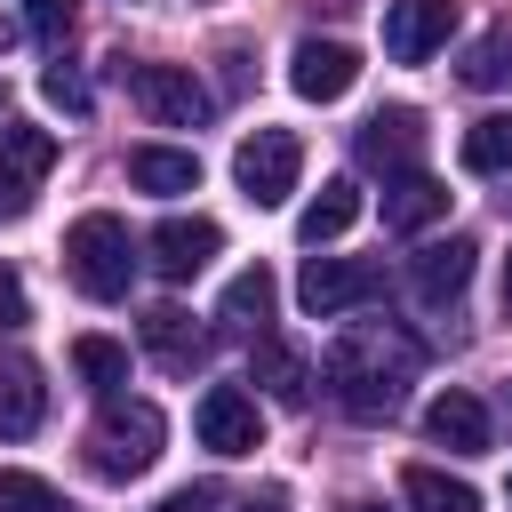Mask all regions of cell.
I'll return each mask as SVG.
<instances>
[{"label":"cell","instance_id":"cell-16","mask_svg":"<svg viewBox=\"0 0 512 512\" xmlns=\"http://www.w3.org/2000/svg\"><path fill=\"white\" fill-rule=\"evenodd\" d=\"M144 352L168 368V376H192L200 360H208V336L192 328V312H176V304H160V312H144Z\"/></svg>","mask_w":512,"mask_h":512},{"label":"cell","instance_id":"cell-31","mask_svg":"<svg viewBox=\"0 0 512 512\" xmlns=\"http://www.w3.org/2000/svg\"><path fill=\"white\" fill-rule=\"evenodd\" d=\"M504 304H512V256H504Z\"/></svg>","mask_w":512,"mask_h":512},{"label":"cell","instance_id":"cell-30","mask_svg":"<svg viewBox=\"0 0 512 512\" xmlns=\"http://www.w3.org/2000/svg\"><path fill=\"white\" fill-rule=\"evenodd\" d=\"M24 320H32V296H24V280L0 264V328H24Z\"/></svg>","mask_w":512,"mask_h":512},{"label":"cell","instance_id":"cell-14","mask_svg":"<svg viewBox=\"0 0 512 512\" xmlns=\"http://www.w3.org/2000/svg\"><path fill=\"white\" fill-rule=\"evenodd\" d=\"M440 216H448V184H440V176L408 168V176L384 184V232H424V224H440Z\"/></svg>","mask_w":512,"mask_h":512},{"label":"cell","instance_id":"cell-11","mask_svg":"<svg viewBox=\"0 0 512 512\" xmlns=\"http://www.w3.org/2000/svg\"><path fill=\"white\" fill-rule=\"evenodd\" d=\"M352 80H360V56H352L344 40H296V56H288V88H296L304 104H336Z\"/></svg>","mask_w":512,"mask_h":512},{"label":"cell","instance_id":"cell-3","mask_svg":"<svg viewBox=\"0 0 512 512\" xmlns=\"http://www.w3.org/2000/svg\"><path fill=\"white\" fill-rule=\"evenodd\" d=\"M160 440H168V416L152 400H104V416L88 432V464L104 480H128V472H144L160 456Z\"/></svg>","mask_w":512,"mask_h":512},{"label":"cell","instance_id":"cell-32","mask_svg":"<svg viewBox=\"0 0 512 512\" xmlns=\"http://www.w3.org/2000/svg\"><path fill=\"white\" fill-rule=\"evenodd\" d=\"M248 512H280V496H264V504H248Z\"/></svg>","mask_w":512,"mask_h":512},{"label":"cell","instance_id":"cell-21","mask_svg":"<svg viewBox=\"0 0 512 512\" xmlns=\"http://www.w3.org/2000/svg\"><path fill=\"white\" fill-rule=\"evenodd\" d=\"M272 296H280V288H272V272H264V264H248V272H232V280H224V304H216V312H224V328H264V320H272Z\"/></svg>","mask_w":512,"mask_h":512},{"label":"cell","instance_id":"cell-23","mask_svg":"<svg viewBox=\"0 0 512 512\" xmlns=\"http://www.w3.org/2000/svg\"><path fill=\"white\" fill-rule=\"evenodd\" d=\"M256 384H264L280 408H304V400H312V368H304L288 344H256Z\"/></svg>","mask_w":512,"mask_h":512},{"label":"cell","instance_id":"cell-4","mask_svg":"<svg viewBox=\"0 0 512 512\" xmlns=\"http://www.w3.org/2000/svg\"><path fill=\"white\" fill-rule=\"evenodd\" d=\"M296 176H304V144H296L288 128H256V136H240V152H232V184H240L248 208H280V200L296 192Z\"/></svg>","mask_w":512,"mask_h":512},{"label":"cell","instance_id":"cell-26","mask_svg":"<svg viewBox=\"0 0 512 512\" xmlns=\"http://www.w3.org/2000/svg\"><path fill=\"white\" fill-rule=\"evenodd\" d=\"M0 512H64V496L40 472H0Z\"/></svg>","mask_w":512,"mask_h":512},{"label":"cell","instance_id":"cell-10","mask_svg":"<svg viewBox=\"0 0 512 512\" xmlns=\"http://www.w3.org/2000/svg\"><path fill=\"white\" fill-rule=\"evenodd\" d=\"M352 152H360V168L408 176V168H416V152H424V120H416L408 104H384V112H368V120H360Z\"/></svg>","mask_w":512,"mask_h":512},{"label":"cell","instance_id":"cell-5","mask_svg":"<svg viewBox=\"0 0 512 512\" xmlns=\"http://www.w3.org/2000/svg\"><path fill=\"white\" fill-rule=\"evenodd\" d=\"M120 80H128V96H136L160 128H200V120L216 112V96H208L184 64H120Z\"/></svg>","mask_w":512,"mask_h":512},{"label":"cell","instance_id":"cell-12","mask_svg":"<svg viewBox=\"0 0 512 512\" xmlns=\"http://www.w3.org/2000/svg\"><path fill=\"white\" fill-rule=\"evenodd\" d=\"M216 248H224V232H216L208 216H168V224L152 232V272H160V280H192Z\"/></svg>","mask_w":512,"mask_h":512},{"label":"cell","instance_id":"cell-9","mask_svg":"<svg viewBox=\"0 0 512 512\" xmlns=\"http://www.w3.org/2000/svg\"><path fill=\"white\" fill-rule=\"evenodd\" d=\"M456 32V0H384V56L392 64H424L432 48H448Z\"/></svg>","mask_w":512,"mask_h":512},{"label":"cell","instance_id":"cell-6","mask_svg":"<svg viewBox=\"0 0 512 512\" xmlns=\"http://www.w3.org/2000/svg\"><path fill=\"white\" fill-rule=\"evenodd\" d=\"M376 288H384V272H376L368 256H312V264L296 272V304H304L312 320H336V312L368 304Z\"/></svg>","mask_w":512,"mask_h":512},{"label":"cell","instance_id":"cell-24","mask_svg":"<svg viewBox=\"0 0 512 512\" xmlns=\"http://www.w3.org/2000/svg\"><path fill=\"white\" fill-rule=\"evenodd\" d=\"M464 88H512V24H488L472 48H464Z\"/></svg>","mask_w":512,"mask_h":512},{"label":"cell","instance_id":"cell-28","mask_svg":"<svg viewBox=\"0 0 512 512\" xmlns=\"http://www.w3.org/2000/svg\"><path fill=\"white\" fill-rule=\"evenodd\" d=\"M24 24H32L40 48H64V32H72V0H24Z\"/></svg>","mask_w":512,"mask_h":512},{"label":"cell","instance_id":"cell-17","mask_svg":"<svg viewBox=\"0 0 512 512\" xmlns=\"http://www.w3.org/2000/svg\"><path fill=\"white\" fill-rule=\"evenodd\" d=\"M40 416H48L40 368H32V360H0V440H32Z\"/></svg>","mask_w":512,"mask_h":512},{"label":"cell","instance_id":"cell-2","mask_svg":"<svg viewBox=\"0 0 512 512\" xmlns=\"http://www.w3.org/2000/svg\"><path fill=\"white\" fill-rule=\"evenodd\" d=\"M64 272H72L80 296L120 304L128 280H136V240H128V224H120V216H80V224L64 232Z\"/></svg>","mask_w":512,"mask_h":512},{"label":"cell","instance_id":"cell-22","mask_svg":"<svg viewBox=\"0 0 512 512\" xmlns=\"http://www.w3.org/2000/svg\"><path fill=\"white\" fill-rule=\"evenodd\" d=\"M72 368H80V384L88 392H120L128 384V344H112V336H72Z\"/></svg>","mask_w":512,"mask_h":512},{"label":"cell","instance_id":"cell-27","mask_svg":"<svg viewBox=\"0 0 512 512\" xmlns=\"http://www.w3.org/2000/svg\"><path fill=\"white\" fill-rule=\"evenodd\" d=\"M40 96H48L56 112H72V120L88 112V80H80L72 64H48V72H40Z\"/></svg>","mask_w":512,"mask_h":512},{"label":"cell","instance_id":"cell-35","mask_svg":"<svg viewBox=\"0 0 512 512\" xmlns=\"http://www.w3.org/2000/svg\"><path fill=\"white\" fill-rule=\"evenodd\" d=\"M0 120H8V88H0Z\"/></svg>","mask_w":512,"mask_h":512},{"label":"cell","instance_id":"cell-19","mask_svg":"<svg viewBox=\"0 0 512 512\" xmlns=\"http://www.w3.org/2000/svg\"><path fill=\"white\" fill-rule=\"evenodd\" d=\"M400 496H408V512H480L472 480H448V472H432V464H408V472H400Z\"/></svg>","mask_w":512,"mask_h":512},{"label":"cell","instance_id":"cell-7","mask_svg":"<svg viewBox=\"0 0 512 512\" xmlns=\"http://www.w3.org/2000/svg\"><path fill=\"white\" fill-rule=\"evenodd\" d=\"M48 168H56V136L48 128H0V224H16L32 208Z\"/></svg>","mask_w":512,"mask_h":512},{"label":"cell","instance_id":"cell-15","mask_svg":"<svg viewBox=\"0 0 512 512\" xmlns=\"http://www.w3.org/2000/svg\"><path fill=\"white\" fill-rule=\"evenodd\" d=\"M472 240H432V248H416V264H408V280H416V296L424 304H456L464 296V280H472Z\"/></svg>","mask_w":512,"mask_h":512},{"label":"cell","instance_id":"cell-20","mask_svg":"<svg viewBox=\"0 0 512 512\" xmlns=\"http://www.w3.org/2000/svg\"><path fill=\"white\" fill-rule=\"evenodd\" d=\"M352 216H360V184H344V176H336V184H320V192H312V208L296 216V232H304V240L320 248V240L352 232Z\"/></svg>","mask_w":512,"mask_h":512},{"label":"cell","instance_id":"cell-33","mask_svg":"<svg viewBox=\"0 0 512 512\" xmlns=\"http://www.w3.org/2000/svg\"><path fill=\"white\" fill-rule=\"evenodd\" d=\"M0 48H8V8H0Z\"/></svg>","mask_w":512,"mask_h":512},{"label":"cell","instance_id":"cell-34","mask_svg":"<svg viewBox=\"0 0 512 512\" xmlns=\"http://www.w3.org/2000/svg\"><path fill=\"white\" fill-rule=\"evenodd\" d=\"M344 512H376V504H344Z\"/></svg>","mask_w":512,"mask_h":512},{"label":"cell","instance_id":"cell-18","mask_svg":"<svg viewBox=\"0 0 512 512\" xmlns=\"http://www.w3.org/2000/svg\"><path fill=\"white\" fill-rule=\"evenodd\" d=\"M128 184L136 192H200V160L168 152V144H136L128 152Z\"/></svg>","mask_w":512,"mask_h":512},{"label":"cell","instance_id":"cell-8","mask_svg":"<svg viewBox=\"0 0 512 512\" xmlns=\"http://www.w3.org/2000/svg\"><path fill=\"white\" fill-rule=\"evenodd\" d=\"M192 424H200V448H216V456H256V448H264L256 400H248L240 384H208L200 408H192Z\"/></svg>","mask_w":512,"mask_h":512},{"label":"cell","instance_id":"cell-13","mask_svg":"<svg viewBox=\"0 0 512 512\" xmlns=\"http://www.w3.org/2000/svg\"><path fill=\"white\" fill-rule=\"evenodd\" d=\"M424 440L448 448V456H488V408H480L472 392H440V400L424 408Z\"/></svg>","mask_w":512,"mask_h":512},{"label":"cell","instance_id":"cell-1","mask_svg":"<svg viewBox=\"0 0 512 512\" xmlns=\"http://www.w3.org/2000/svg\"><path fill=\"white\" fill-rule=\"evenodd\" d=\"M416 360H424V352H416L408 336H392V328H352V336H336V344L320 352V376H328V392H336L344 416L376 424V416H392V408L408 400Z\"/></svg>","mask_w":512,"mask_h":512},{"label":"cell","instance_id":"cell-29","mask_svg":"<svg viewBox=\"0 0 512 512\" xmlns=\"http://www.w3.org/2000/svg\"><path fill=\"white\" fill-rule=\"evenodd\" d=\"M216 504H224V488L216 480H192V488H168L152 512H216Z\"/></svg>","mask_w":512,"mask_h":512},{"label":"cell","instance_id":"cell-25","mask_svg":"<svg viewBox=\"0 0 512 512\" xmlns=\"http://www.w3.org/2000/svg\"><path fill=\"white\" fill-rule=\"evenodd\" d=\"M464 168L472 176H504L512 168V112H488L464 128Z\"/></svg>","mask_w":512,"mask_h":512}]
</instances>
